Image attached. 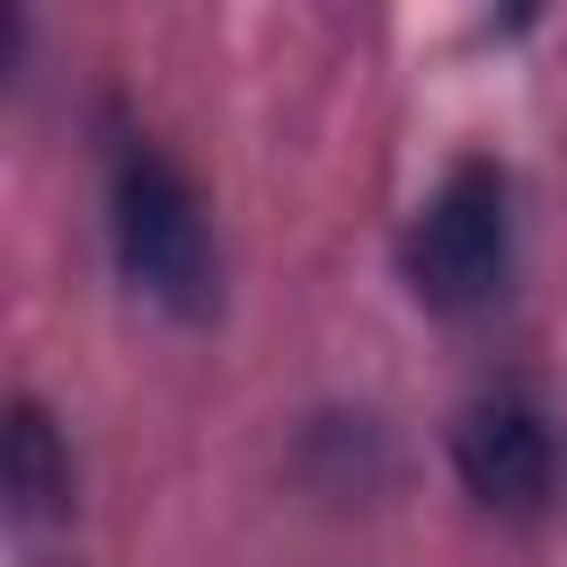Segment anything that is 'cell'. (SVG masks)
Returning <instances> with one entry per match:
<instances>
[{
	"mask_svg": "<svg viewBox=\"0 0 567 567\" xmlns=\"http://www.w3.org/2000/svg\"><path fill=\"white\" fill-rule=\"evenodd\" d=\"M106 230H115V266H124L133 292H151L186 319L213 301V221H204L195 177L168 151L124 142L115 186H106Z\"/></svg>",
	"mask_w": 567,
	"mask_h": 567,
	"instance_id": "1",
	"label": "cell"
},
{
	"mask_svg": "<svg viewBox=\"0 0 567 567\" xmlns=\"http://www.w3.org/2000/svg\"><path fill=\"white\" fill-rule=\"evenodd\" d=\"M408 284L425 310H478L496 301L505 266H514V186L496 159H452L434 177V195L408 221Z\"/></svg>",
	"mask_w": 567,
	"mask_h": 567,
	"instance_id": "2",
	"label": "cell"
},
{
	"mask_svg": "<svg viewBox=\"0 0 567 567\" xmlns=\"http://www.w3.org/2000/svg\"><path fill=\"white\" fill-rule=\"evenodd\" d=\"M452 470L487 514H540L558 487V434L532 399H470L452 425Z\"/></svg>",
	"mask_w": 567,
	"mask_h": 567,
	"instance_id": "3",
	"label": "cell"
},
{
	"mask_svg": "<svg viewBox=\"0 0 567 567\" xmlns=\"http://www.w3.org/2000/svg\"><path fill=\"white\" fill-rule=\"evenodd\" d=\"M0 487H9V514H18V523L71 514V443H62V425H53L35 399H9V425H0Z\"/></svg>",
	"mask_w": 567,
	"mask_h": 567,
	"instance_id": "4",
	"label": "cell"
}]
</instances>
